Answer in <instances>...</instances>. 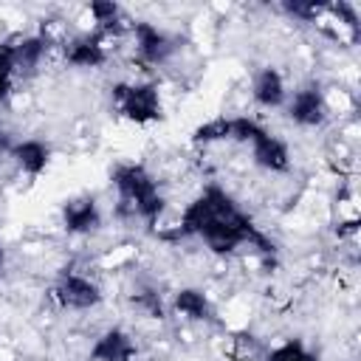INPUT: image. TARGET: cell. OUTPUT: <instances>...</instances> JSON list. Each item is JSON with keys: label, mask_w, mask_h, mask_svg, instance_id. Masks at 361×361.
<instances>
[{"label": "cell", "mask_w": 361, "mask_h": 361, "mask_svg": "<svg viewBox=\"0 0 361 361\" xmlns=\"http://www.w3.org/2000/svg\"><path fill=\"white\" fill-rule=\"evenodd\" d=\"M138 344L121 327H107L87 350V361H135Z\"/></svg>", "instance_id": "cell-7"}, {"label": "cell", "mask_w": 361, "mask_h": 361, "mask_svg": "<svg viewBox=\"0 0 361 361\" xmlns=\"http://www.w3.org/2000/svg\"><path fill=\"white\" fill-rule=\"evenodd\" d=\"M11 93H17L14 59H11V48H8V42L0 39V102H6Z\"/></svg>", "instance_id": "cell-11"}, {"label": "cell", "mask_w": 361, "mask_h": 361, "mask_svg": "<svg viewBox=\"0 0 361 361\" xmlns=\"http://www.w3.org/2000/svg\"><path fill=\"white\" fill-rule=\"evenodd\" d=\"M102 206L93 195H76L62 203V228L76 237L96 234L102 228Z\"/></svg>", "instance_id": "cell-5"}, {"label": "cell", "mask_w": 361, "mask_h": 361, "mask_svg": "<svg viewBox=\"0 0 361 361\" xmlns=\"http://www.w3.org/2000/svg\"><path fill=\"white\" fill-rule=\"evenodd\" d=\"M3 268H6V248H3V243H0V274H3Z\"/></svg>", "instance_id": "cell-12"}, {"label": "cell", "mask_w": 361, "mask_h": 361, "mask_svg": "<svg viewBox=\"0 0 361 361\" xmlns=\"http://www.w3.org/2000/svg\"><path fill=\"white\" fill-rule=\"evenodd\" d=\"M245 149H251V161L257 169L268 172V175H285L293 166V155L285 138H279L274 130H268L265 124L251 135V141L245 144Z\"/></svg>", "instance_id": "cell-4"}, {"label": "cell", "mask_w": 361, "mask_h": 361, "mask_svg": "<svg viewBox=\"0 0 361 361\" xmlns=\"http://www.w3.org/2000/svg\"><path fill=\"white\" fill-rule=\"evenodd\" d=\"M11 164L17 175L39 178L51 164V144L42 138H23L11 147Z\"/></svg>", "instance_id": "cell-8"}, {"label": "cell", "mask_w": 361, "mask_h": 361, "mask_svg": "<svg viewBox=\"0 0 361 361\" xmlns=\"http://www.w3.org/2000/svg\"><path fill=\"white\" fill-rule=\"evenodd\" d=\"M262 361H319V358H316V353H313L305 341L288 338V341L276 344L274 350H268Z\"/></svg>", "instance_id": "cell-10"}, {"label": "cell", "mask_w": 361, "mask_h": 361, "mask_svg": "<svg viewBox=\"0 0 361 361\" xmlns=\"http://www.w3.org/2000/svg\"><path fill=\"white\" fill-rule=\"evenodd\" d=\"M113 113L135 127L161 121L164 116V90L152 79H124L110 87Z\"/></svg>", "instance_id": "cell-1"}, {"label": "cell", "mask_w": 361, "mask_h": 361, "mask_svg": "<svg viewBox=\"0 0 361 361\" xmlns=\"http://www.w3.org/2000/svg\"><path fill=\"white\" fill-rule=\"evenodd\" d=\"M169 307L186 319V322H212L214 319V302L203 288H178L172 293Z\"/></svg>", "instance_id": "cell-9"}, {"label": "cell", "mask_w": 361, "mask_h": 361, "mask_svg": "<svg viewBox=\"0 0 361 361\" xmlns=\"http://www.w3.org/2000/svg\"><path fill=\"white\" fill-rule=\"evenodd\" d=\"M51 299L62 310L85 313V310H93V307H99L104 302V290H102L99 279H93L90 274H82V271H73V268H62L59 276L51 285Z\"/></svg>", "instance_id": "cell-2"}, {"label": "cell", "mask_w": 361, "mask_h": 361, "mask_svg": "<svg viewBox=\"0 0 361 361\" xmlns=\"http://www.w3.org/2000/svg\"><path fill=\"white\" fill-rule=\"evenodd\" d=\"M288 82L282 76V71H276L274 65H265L259 68L254 76H251V87H248V96L257 107L262 110H279L285 107L288 102Z\"/></svg>", "instance_id": "cell-6"}, {"label": "cell", "mask_w": 361, "mask_h": 361, "mask_svg": "<svg viewBox=\"0 0 361 361\" xmlns=\"http://www.w3.org/2000/svg\"><path fill=\"white\" fill-rule=\"evenodd\" d=\"M285 113L302 130L324 127L330 121V113H327V104H324L322 85L319 82H307V85H299L296 90H290L288 102H285Z\"/></svg>", "instance_id": "cell-3"}]
</instances>
